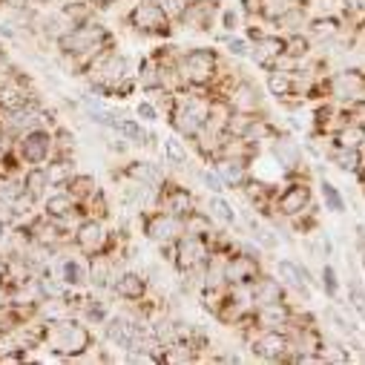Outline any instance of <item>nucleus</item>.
I'll use <instances>...</instances> for the list:
<instances>
[{"mask_svg": "<svg viewBox=\"0 0 365 365\" xmlns=\"http://www.w3.org/2000/svg\"><path fill=\"white\" fill-rule=\"evenodd\" d=\"M55 52H58V61L61 66L66 69V75L72 78H83L89 63H93L101 52L118 46V35L104 24L98 21L96 15L86 18V21H78L72 26H66L58 38H55Z\"/></svg>", "mask_w": 365, "mask_h": 365, "instance_id": "obj_1", "label": "nucleus"}, {"mask_svg": "<svg viewBox=\"0 0 365 365\" xmlns=\"http://www.w3.org/2000/svg\"><path fill=\"white\" fill-rule=\"evenodd\" d=\"M83 81H86V93H93L104 101H127L130 96L138 93L135 61L127 52H121L118 46L101 52L89 63Z\"/></svg>", "mask_w": 365, "mask_h": 365, "instance_id": "obj_2", "label": "nucleus"}, {"mask_svg": "<svg viewBox=\"0 0 365 365\" xmlns=\"http://www.w3.org/2000/svg\"><path fill=\"white\" fill-rule=\"evenodd\" d=\"M98 348V336L89 328V322H83L75 314H61V317H46L43 319V339H41V351H46L55 359L63 362H75L83 359Z\"/></svg>", "mask_w": 365, "mask_h": 365, "instance_id": "obj_3", "label": "nucleus"}, {"mask_svg": "<svg viewBox=\"0 0 365 365\" xmlns=\"http://www.w3.org/2000/svg\"><path fill=\"white\" fill-rule=\"evenodd\" d=\"M121 24L141 41H170L175 35V21L161 0H133Z\"/></svg>", "mask_w": 365, "mask_h": 365, "instance_id": "obj_4", "label": "nucleus"}, {"mask_svg": "<svg viewBox=\"0 0 365 365\" xmlns=\"http://www.w3.org/2000/svg\"><path fill=\"white\" fill-rule=\"evenodd\" d=\"M158 253H161V262L173 267V273H187V270H202L210 262L213 245H210V236L185 230L173 245H161Z\"/></svg>", "mask_w": 365, "mask_h": 365, "instance_id": "obj_5", "label": "nucleus"}, {"mask_svg": "<svg viewBox=\"0 0 365 365\" xmlns=\"http://www.w3.org/2000/svg\"><path fill=\"white\" fill-rule=\"evenodd\" d=\"M322 101H334L339 107H351L365 101V66H339L322 78Z\"/></svg>", "mask_w": 365, "mask_h": 365, "instance_id": "obj_6", "label": "nucleus"}, {"mask_svg": "<svg viewBox=\"0 0 365 365\" xmlns=\"http://www.w3.org/2000/svg\"><path fill=\"white\" fill-rule=\"evenodd\" d=\"M264 150H267V155L273 161H277V167H279V173H282L285 181L288 178H314L311 164H308V153H305L302 141L291 130L282 127V133L273 138Z\"/></svg>", "mask_w": 365, "mask_h": 365, "instance_id": "obj_7", "label": "nucleus"}, {"mask_svg": "<svg viewBox=\"0 0 365 365\" xmlns=\"http://www.w3.org/2000/svg\"><path fill=\"white\" fill-rule=\"evenodd\" d=\"M233 113H242V115H267L270 107H267V93L259 81H253L250 75L239 72L236 81L225 89L222 96Z\"/></svg>", "mask_w": 365, "mask_h": 365, "instance_id": "obj_8", "label": "nucleus"}, {"mask_svg": "<svg viewBox=\"0 0 365 365\" xmlns=\"http://www.w3.org/2000/svg\"><path fill=\"white\" fill-rule=\"evenodd\" d=\"M314 178H288L282 187H277L273 196V216L291 222L299 213H305L314 205Z\"/></svg>", "mask_w": 365, "mask_h": 365, "instance_id": "obj_9", "label": "nucleus"}, {"mask_svg": "<svg viewBox=\"0 0 365 365\" xmlns=\"http://www.w3.org/2000/svg\"><path fill=\"white\" fill-rule=\"evenodd\" d=\"M135 219H138V227H141L144 239L153 242L155 247L173 245L181 233H185V222H181L178 216H173V213H167V210H158V207L141 210V213H135Z\"/></svg>", "mask_w": 365, "mask_h": 365, "instance_id": "obj_10", "label": "nucleus"}, {"mask_svg": "<svg viewBox=\"0 0 365 365\" xmlns=\"http://www.w3.org/2000/svg\"><path fill=\"white\" fill-rule=\"evenodd\" d=\"M15 153L24 167L32 164H49L55 158V130L52 127H32L18 135Z\"/></svg>", "mask_w": 365, "mask_h": 365, "instance_id": "obj_11", "label": "nucleus"}, {"mask_svg": "<svg viewBox=\"0 0 365 365\" xmlns=\"http://www.w3.org/2000/svg\"><path fill=\"white\" fill-rule=\"evenodd\" d=\"M245 345H247L253 359H259V362H279V365H288L291 351H294V342H291L288 331H256Z\"/></svg>", "mask_w": 365, "mask_h": 365, "instance_id": "obj_12", "label": "nucleus"}, {"mask_svg": "<svg viewBox=\"0 0 365 365\" xmlns=\"http://www.w3.org/2000/svg\"><path fill=\"white\" fill-rule=\"evenodd\" d=\"M277 277L285 282V288L291 294H297L302 302L314 299V291H319V277H314V270L308 264H302L299 259H277L273 262Z\"/></svg>", "mask_w": 365, "mask_h": 365, "instance_id": "obj_13", "label": "nucleus"}, {"mask_svg": "<svg viewBox=\"0 0 365 365\" xmlns=\"http://www.w3.org/2000/svg\"><path fill=\"white\" fill-rule=\"evenodd\" d=\"M199 205L202 202H199V196L193 193V187L187 185V181H175L173 175L158 187V196H155V207L167 210V213H173L178 219H185L187 213H193Z\"/></svg>", "mask_w": 365, "mask_h": 365, "instance_id": "obj_14", "label": "nucleus"}, {"mask_svg": "<svg viewBox=\"0 0 365 365\" xmlns=\"http://www.w3.org/2000/svg\"><path fill=\"white\" fill-rule=\"evenodd\" d=\"M153 294V279L150 273L144 270H133V267H121L115 277H113V285H110V297L121 299L124 305H135L141 299H147Z\"/></svg>", "mask_w": 365, "mask_h": 365, "instance_id": "obj_15", "label": "nucleus"}, {"mask_svg": "<svg viewBox=\"0 0 365 365\" xmlns=\"http://www.w3.org/2000/svg\"><path fill=\"white\" fill-rule=\"evenodd\" d=\"M264 270V256H250L239 247H233L227 256H225V279L227 285H236V288H250L259 273Z\"/></svg>", "mask_w": 365, "mask_h": 365, "instance_id": "obj_16", "label": "nucleus"}, {"mask_svg": "<svg viewBox=\"0 0 365 365\" xmlns=\"http://www.w3.org/2000/svg\"><path fill=\"white\" fill-rule=\"evenodd\" d=\"M264 93L285 110L308 107V104L297 101V75H294V69H285V66H273L264 72Z\"/></svg>", "mask_w": 365, "mask_h": 365, "instance_id": "obj_17", "label": "nucleus"}, {"mask_svg": "<svg viewBox=\"0 0 365 365\" xmlns=\"http://www.w3.org/2000/svg\"><path fill=\"white\" fill-rule=\"evenodd\" d=\"M38 210H41L46 219H52V222H58L61 227H66L69 233H72V227L81 222V205H78V199H72L63 187L49 190V196L41 202Z\"/></svg>", "mask_w": 365, "mask_h": 365, "instance_id": "obj_18", "label": "nucleus"}, {"mask_svg": "<svg viewBox=\"0 0 365 365\" xmlns=\"http://www.w3.org/2000/svg\"><path fill=\"white\" fill-rule=\"evenodd\" d=\"M222 0H196V4H187L185 12L178 15L175 26L187 29V32H213L216 29V21H219V12H222Z\"/></svg>", "mask_w": 365, "mask_h": 365, "instance_id": "obj_19", "label": "nucleus"}, {"mask_svg": "<svg viewBox=\"0 0 365 365\" xmlns=\"http://www.w3.org/2000/svg\"><path fill=\"white\" fill-rule=\"evenodd\" d=\"M118 178H130V181H141V185H150V187H161L170 178V170H167V164H158L153 158H130L118 170H113V181H118Z\"/></svg>", "mask_w": 365, "mask_h": 365, "instance_id": "obj_20", "label": "nucleus"}, {"mask_svg": "<svg viewBox=\"0 0 365 365\" xmlns=\"http://www.w3.org/2000/svg\"><path fill=\"white\" fill-rule=\"evenodd\" d=\"M247 61H250L253 66H259L262 72L279 66V63L285 61V35H282V32H264L262 38H256V41L250 43Z\"/></svg>", "mask_w": 365, "mask_h": 365, "instance_id": "obj_21", "label": "nucleus"}, {"mask_svg": "<svg viewBox=\"0 0 365 365\" xmlns=\"http://www.w3.org/2000/svg\"><path fill=\"white\" fill-rule=\"evenodd\" d=\"M297 311H299V305H294L291 299L256 305L253 308V322H256L259 331H288L294 317H297Z\"/></svg>", "mask_w": 365, "mask_h": 365, "instance_id": "obj_22", "label": "nucleus"}, {"mask_svg": "<svg viewBox=\"0 0 365 365\" xmlns=\"http://www.w3.org/2000/svg\"><path fill=\"white\" fill-rule=\"evenodd\" d=\"M21 181H24L26 196L35 199L38 207H41V202L49 196V190H55V175H52L49 164H32V167H24Z\"/></svg>", "mask_w": 365, "mask_h": 365, "instance_id": "obj_23", "label": "nucleus"}, {"mask_svg": "<svg viewBox=\"0 0 365 365\" xmlns=\"http://www.w3.org/2000/svg\"><path fill=\"white\" fill-rule=\"evenodd\" d=\"M250 299L253 308L256 305H267V302H279V299H291V291L285 288V282L270 270H262L259 279L250 285Z\"/></svg>", "mask_w": 365, "mask_h": 365, "instance_id": "obj_24", "label": "nucleus"}, {"mask_svg": "<svg viewBox=\"0 0 365 365\" xmlns=\"http://www.w3.org/2000/svg\"><path fill=\"white\" fill-rule=\"evenodd\" d=\"M118 270H121V264H118L110 253L89 256V291H96V294H110L113 277H115Z\"/></svg>", "mask_w": 365, "mask_h": 365, "instance_id": "obj_25", "label": "nucleus"}, {"mask_svg": "<svg viewBox=\"0 0 365 365\" xmlns=\"http://www.w3.org/2000/svg\"><path fill=\"white\" fill-rule=\"evenodd\" d=\"M213 167H216V173L222 175L225 187L233 190V193H239V190L245 187V181L253 175V167H250V164H245V161H239V158H227V155H219V158L213 161Z\"/></svg>", "mask_w": 365, "mask_h": 365, "instance_id": "obj_26", "label": "nucleus"}, {"mask_svg": "<svg viewBox=\"0 0 365 365\" xmlns=\"http://www.w3.org/2000/svg\"><path fill=\"white\" fill-rule=\"evenodd\" d=\"M334 170H339L342 175H356V170L365 164V150H345V147H334L328 144L325 155H322Z\"/></svg>", "mask_w": 365, "mask_h": 365, "instance_id": "obj_27", "label": "nucleus"}, {"mask_svg": "<svg viewBox=\"0 0 365 365\" xmlns=\"http://www.w3.org/2000/svg\"><path fill=\"white\" fill-rule=\"evenodd\" d=\"M58 187H63L72 199H78V205L83 202V199H89L93 193H98L101 190V181L93 175V173H81V170H72Z\"/></svg>", "mask_w": 365, "mask_h": 365, "instance_id": "obj_28", "label": "nucleus"}, {"mask_svg": "<svg viewBox=\"0 0 365 365\" xmlns=\"http://www.w3.org/2000/svg\"><path fill=\"white\" fill-rule=\"evenodd\" d=\"M205 210L213 216V222L219 227H239V210L225 199V193H207V202H205Z\"/></svg>", "mask_w": 365, "mask_h": 365, "instance_id": "obj_29", "label": "nucleus"}, {"mask_svg": "<svg viewBox=\"0 0 365 365\" xmlns=\"http://www.w3.org/2000/svg\"><path fill=\"white\" fill-rule=\"evenodd\" d=\"M308 21H311L308 6L302 4V0H297V4H294V6H291L285 15H279L277 21L270 24V29H273V32H282V35H291V32H305Z\"/></svg>", "mask_w": 365, "mask_h": 365, "instance_id": "obj_30", "label": "nucleus"}, {"mask_svg": "<svg viewBox=\"0 0 365 365\" xmlns=\"http://www.w3.org/2000/svg\"><path fill=\"white\" fill-rule=\"evenodd\" d=\"M161 155H164V164L167 167H185V164H190V144L185 141V138H178L175 133H170V135H164L161 138Z\"/></svg>", "mask_w": 365, "mask_h": 365, "instance_id": "obj_31", "label": "nucleus"}, {"mask_svg": "<svg viewBox=\"0 0 365 365\" xmlns=\"http://www.w3.org/2000/svg\"><path fill=\"white\" fill-rule=\"evenodd\" d=\"M107 294H96V291H89V297H86V302H83V308H81V319L83 322H89V325H104L107 319H110V314H113V305L104 299Z\"/></svg>", "mask_w": 365, "mask_h": 365, "instance_id": "obj_32", "label": "nucleus"}, {"mask_svg": "<svg viewBox=\"0 0 365 365\" xmlns=\"http://www.w3.org/2000/svg\"><path fill=\"white\" fill-rule=\"evenodd\" d=\"M331 144L345 150H365V121H345L331 135Z\"/></svg>", "mask_w": 365, "mask_h": 365, "instance_id": "obj_33", "label": "nucleus"}, {"mask_svg": "<svg viewBox=\"0 0 365 365\" xmlns=\"http://www.w3.org/2000/svg\"><path fill=\"white\" fill-rule=\"evenodd\" d=\"M86 216L89 219H104V222L113 219V205H110V196H107L104 187L81 202V219H86Z\"/></svg>", "mask_w": 365, "mask_h": 365, "instance_id": "obj_34", "label": "nucleus"}, {"mask_svg": "<svg viewBox=\"0 0 365 365\" xmlns=\"http://www.w3.org/2000/svg\"><path fill=\"white\" fill-rule=\"evenodd\" d=\"M317 187H319L322 207H325L328 213H334V216H342L345 207H348V199L342 196V190L334 185V181H328V178H319V181H317Z\"/></svg>", "mask_w": 365, "mask_h": 365, "instance_id": "obj_35", "label": "nucleus"}, {"mask_svg": "<svg viewBox=\"0 0 365 365\" xmlns=\"http://www.w3.org/2000/svg\"><path fill=\"white\" fill-rule=\"evenodd\" d=\"M181 222H185V230L187 233H202V236H210V233H216V222H213V216L199 205L193 213H187L185 219H181Z\"/></svg>", "mask_w": 365, "mask_h": 365, "instance_id": "obj_36", "label": "nucleus"}, {"mask_svg": "<svg viewBox=\"0 0 365 365\" xmlns=\"http://www.w3.org/2000/svg\"><path fill=\"white\" fill-rule=\"evenodd\" d=\"M319 291H322L331 302L339 299L342 282H339V273H336V267H334L331 262H322V267H319Z\"/></svg>", "mask_w": 365, "mask_h": 365, "instance_id": "obj_37", "label": "nucleus"}, {"mask_svg": "<svg viewBox=\"0 0 365 365\" xmlns=\"http://www.w3.org/2000/svg\"><path fill=\"white\" fill-rule=\"evenodd\" d=\"M193 181H199V185L205 187V193H227L225 181H222V175L216 173L213 164H196V178Z\"/></svg>", "mask_w": 365, "mask_h": 365, "instance_id": "obj_38", "label": "nucleus"}, {"mask_svg": "<svg viewBox=\"0 0 365 365\" xmlns=\"http://www.w3.org/2000/svg\"><path fill=\"white\" fill-rule=\"evenodd\" d=\"M308 6L311 18H322V15H339L345 21V0H302Z\"/></svg>", "mask_w": 365, "mask_h": 365, "instance_id": "obj_39", "label": "nucleus"}, {"mask_svg": "<svg viewBox=\"0 0 365 365\" xmlns=\"http://www.w3.org/2000/svg\"><path fill=\"white\" fill-rule=\"evenodd\" d=\"M325 319H328V322H331V325H334V328L342 334V339H348V336L359 334V325H356L354 319H348L342 311H336L334 305H328V308H325Z\"/></svg>", "mask_w": 365, "mask_h": 365, "instance_id": "obj_40", "label": "nucleus"}, {"mask_svg": "<svg viewBox=\"0 0 365 365\" xmlns=\"http://www.w3.org/2000/svg\"><path fill=\"white\" fill-rule=\"evenodd\" d=\"M222 46H225V55L233 58V61H247V55H250V41L245 35H236V32L227 35L222 41Z\"/></svg>", "mask_w": 365, "mask_h": 365, "instance_id": "obj_41", "label": "nucleus"}, {"mask_svg": "<svg viewBox=\"0 0 365 365\" xmlns=\"http://www.w3.org/2000/svg\"><path fill=\"white\" fill-rule=\"evenodd\" d=\"M348 302H351V308H354V314L362 319V325H365V285L359 282V279H351L348 282Z\"/></svg>", "mask_w": 365, "mask_h": 365, "instance_id": "obj_42", "label": "nucleus"}, {"mask_svg": "<svg viewBox=\"0 0 365 365\" xmlns=\"http://www.w3.org/2000/svg\"><path fill=\"white\" fill-rule=\"evenodd\" d=\"M242 12H239V6L233 9V6H222V12H219V21H216V26H222V32L225 35H233L239 26H242Z\"/></svg>", "mask_w": 365, "mask_h": 365, "instance_id": "obj_43", "label": "nucleus"}, {"mask_svg": "<svg viewBox=\"0 0 365 365\" xmlns=\"http://www.w3.org/2000/svg\"><path fill=\"white\" fill-rule=\"evenodd\" d=\"M133 113H135V118H138V121H144V124H155V121H161V113H158V107H155L150 98L135 101Z\"/></svg>", "mask_w": 365, "mask_h": 365, "instance_id": "obj_44", "label": "nucleus"}, {"mask_svg": "<svg viewBox=\"0 0 365 365\" xmlns=\"http://www.w3.org/2000/svg\"><path fill=\"white\" fill-rule=\"evenodd\" d=\"M354 253L356 256L365 253V222H356L354 225Z\"/></svg>", "mask_w": 365, "mask_h": 365, "instance_id": "obj_45", "label": "nucleus"}, {"mask_svg": "<svg viewBox=\"0 0 365 365\" xmlns=\"http://www.w3.org/2000/svg\"><path fill=\"white\" fill-rule=\"evenodd\" d=\"M12 305V285L6 279H0V311H6Z\"/></svg>", "mask_w": 365, "mask_h": 365, "instance_id": "obj_46", "label": "nucleus"}, {"mask_svg": "<svg viewBox=\"0 0 365 365\" xmlns=\"http://www.w3.org/2000/svg\"><path fill=\"white\" fill-rule=\"evenodd\" d=\"M4 9L6 12H26V9H32V0H4Z\"/></svg>", "mask_w": 365, "mask_h": 365, "instance_id": "obj_47", "label": "nucleus"}, {"mask_svg": "<svg viewBox=\"0 0 365 365\" xmlns=\"http://www.w3.org/2000/svg\"><path fill=\"white\" fill-rule=\"evenodd\" d=\"M9 233H12V225H4V222H0V250H6Z\"/></svg>", "mask_w": 365, "mask_h": 365, "instance_id": "obj_48", "label": "nucleus"}, {"mask_svg": "<svg viewBox=\"0 0 365 365\" xmlns=\"http://www.w3.org/2000/svg\"><path fill=\"white\" fill-rule=\"evenodd\" d=\"M6 63H12V61H9V52L4 46V38H0V66H6Z\"/></svg>", "mask_w": 365, "mask_h": 365, "instance_id": "obj_49", "label": "nucleus"}, {"mask_svg": "<svg viewBox=\"0 0 365 365\" xmlns=\"http://www.w3.org/2000/svg\"><path fill=\"white\" fill-rule=\"evenodd\" d=\"M58 0H32V6L35 9H49V6H55Z\"/></svg>", "mask_w": 365, "mask_h": 365, "instance_id": "obj_50", "label": "nucleus"}, {"mask_svg": "<svg viewBox=\"0 0 365 365\" xmlns=\"http://www.w3.org/2000/svg\"><path fill=\"white\" fill-rule=\"evenodd\" d=\"M4 270H6V253L0 250V279H4Z\"/></svg>", "mask_w": 365, "mask_h": 365, "instance_id": "obj_51", "label": "nucleus"}, {"mask_svg": "<svg viewBox=\"0 0 365 365\" xmlns=\"http://www.w3.org/2000/svg\"><path fill=\"white\" fill-rule=\"evenodd\" d=\"M0 12H4V0H0Z\"/></svg>", "mask_w": 365, "mask_h": 365, "instance_id": "obj_52", "label": "nucleus"}, {"mask_svg": "<svg viewBox=\"0 0 365 365\" xmlns=\"http://www.w3.org/2000/svg\"><path fill=\"white\" fill-rule=\"evenodd\" d=\"M187 4H196V0H187Z\"/></svg>", "mask_w": 365, "mask_h": 365, "instance_id": "obj_53", "label": "nucleus"}]
</instances>
